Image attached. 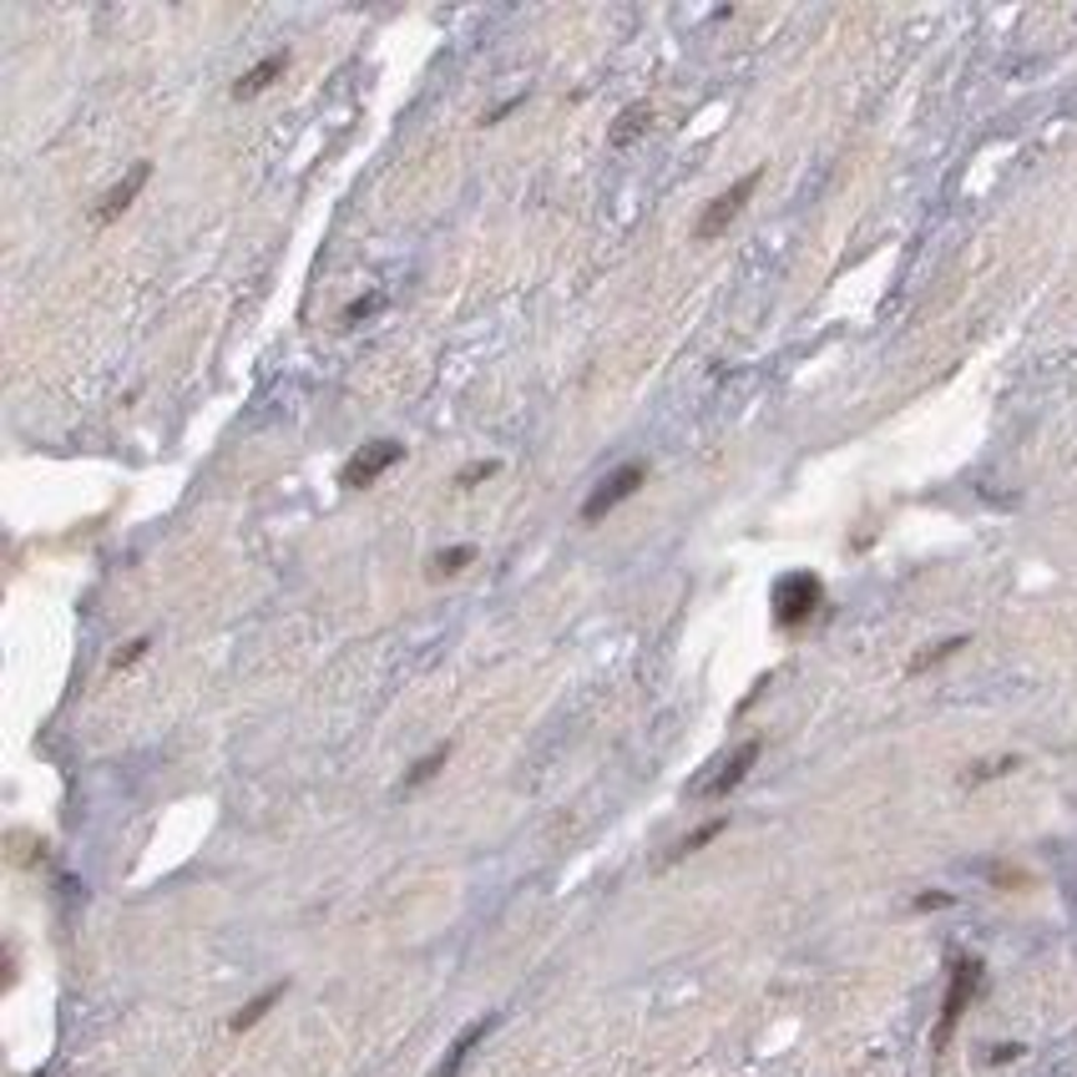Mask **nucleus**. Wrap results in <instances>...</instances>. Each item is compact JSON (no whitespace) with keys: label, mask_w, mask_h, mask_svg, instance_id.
<instances>
[{"label":"nucleus","mask_w":1077,"mask_h":1077,"mask_svg":"<svg viewBox=\"0 0 1077 1077\" xmlns=\"http://www.w3.org/2000/svg\"><path fill=\"white\" fill-rule=\"evenodd\" d=\"M724 825H728V820H708V825H698V830H693L688 840H683L678 850H673L668 860H683V855H693V850H704L708 840H718V835H724Z\"/></svg>","instance_id":"14"},{"label":"nucleus","mask_w":1077,"mask_h":1077,"mask_svg":"<svg viewBox=\"0 0 1077 1077\" xmlns=\"http://www.w3.org/2000/svg\"><path fill=\"white\" fill-rule=\"evenodd\" d=\"M496 471H501V461H471L466 471H456V486H461V491H471L476 481H491Z\"/></svg>","instance_id":"17"},{"label":"nucleus","mask_w":1077,"mask_h":1077,"mask_svg":"<svg viewBox=\"0 0 1077 1077\" xmlns=\"http://www.w3.org/2000/svg\"><path fill=\"white\" fill-rule=\"evenodd\" d=\"M961 648H967V638H946V643H936V648L916 653V658H911V673L936 668V663H946V658H951V653H961Z\"/></svg>","instance_id":"13"},{"label":"nucleus","mask_w":1077,"mask_h":1077,"mask_svg":"<svg viewBox=\"0 0 1077 1077\" xmlns=\"http://www.w3.org/2000/svg\"><path fill=\"white\" fill-rule=\"evenodd\" d=\"M754 764H758V738H748V744H738L734 754H728L724 764L708 774V780L693 784V794H698V800H724V794H734L738 784L748 780V770H754Z\"/></svg>","instance_id":"6"},{"label":"nucleus","mask_w":1077,"mask_h":1077,"mask_svg":"<svg viewBox=\"0 0 1077 1077\" xmlns=\"http://www.w3.org/2000/svg\"><path fill=\"white\" fill-rule=\"evenodd\" d=\"M758 183H764V173H758V167H754V173H744L734 187H728V193H718V198L704 208V218H698V228H693V238H698V243L718 238V233H724L728 223H734L738 213H744V203L754 198V187H758Z\"/></svg>","instance_id":"3"},{"label":"nucleus","mask_w":1077,"mask_h":1077,"mask_svg":"<svg viewBox=\"0 0 1077 1077\" xmlns=\"http://www.w3.org/2000/svg\"><path fill=\"white\" fill-rule=\"evenodd\" d=\"M981 987V961L977 957H961L957 971H951V987H946V1001H941V1022H936V1047H946V1037L957 1032L961 1022V1011H967V1001L977 997Z\"/></svg>","instance_id":"4"},{"label":"nucleus","mask_w":1077,"mask_h":1077,"mask_svg":"<svg viewBox=\"0 0 1077 1077\" xmlns=\"http://www.w3.org/2000/svg\"><path fill=\"white\" fill-rule=\"evenodd\" d=\"M147 648H153V638H133V643H127V648H121L117 653V658H111V668H133V663H143L147 658Z\"/></svg>","instance_id":"18"},{"label":"nucleus","mask_w":1077,"mask_h":1077,"mask_svg":"<svg viewBox=\"0 0 1077 1077\" xmlns=\"http://www.w3.org/2000/svg\"><path fill=\"white\" fill-rule=\"evenodd\" d=\"M380 309H385V294H360V298L344 304L340 324H360V320H370V314H380Z\"/></svg>","instance_id":"15"},{"label":"nucleus","mask_w":1077,"mask_h":1077,"mask_svg":"<svg viewBox=\"0 0 1077 1077\" xmlns=\"http://www.w3.org/2000/svg\"><path fill=\"white\" fill-rule=\"evenodd\" d=\"M476 561V547H451V551H440L435 557V577H456V572H466Z\"/></svg>","instance_id":"16"},{"label":"nucleus","mask_w":1077,"mask_h":1077,"mask_svg":"<svg viewBox=\"0 0 1077 1077\" xmlns=\"http://www.w3.org/2000/svg\"><path fill=\"white\" fill-rule=\"evenodd\" d=\"M147 177H153V163H137L133 173L121 177V183H111L107 193H101V203H97V208H91V223H97V228H107V223H117L121 213L133 208V198H137V193H143V187H147Z\"/></svg>","instance_id":"7"},{"label":"nucleus","mask_w":1077,"mask_h":1077,"mask_svg":"<svg viewBox=\"0 0 1077 1077\" xmlns=\"http://www.w3.org/2000/svg\"><path fill=\"white\" fill-rule=\"evenodd\" d=\"M400 461H405V446H400V440H370V446H360V451L344 461L340 486L344 491H364V486H374L385 471H395Z\"/></svg>","instance_id":"2"},{"label":"nucleus","mask_w":1077,"mask_h":1077,"mask_svg":"<svg viewBox=\"0 0 1077 1077\" xmlns=\"http://www.w3.org/2000/svg\"><path fill=\"white\" fill-rule=\"evenodd\" d=\"M491 1027H496V1017H476V1022L466 1027V1032L451 1042V1052H446V1057L435 1063V1073H430V1077H461V1067L471 1063V1052L481 1047V1037L491 1032Z\"/></svg>","instance_id":"8"},{"label":"nucleus","mask_w":1077,"mask_h":1077,"mask_svg":"<svg viewBox=\"0 0 1077 1077\" xmlns=\"http://www.w3.org/2000/svg\"><path fill=\"white\" fill-rule=\"evenodd\" d=\"M284 67H288V51H274V56H264L258 67L253 71H243L238 81H233V97L238 101H253V97H264L268 87H274L278 77H284Z\"/></svg>","instance_id":"9"},{"label":"nucleus","mask_w":1077,"mask_h":1077,"mask_svg":"<svg viewBox=\"0 0 1077 1077\" xmlns=\"http://www.w3.org/2000/svg\"><path fill=\"white\" fill-rule=\"evenodd\" d=\"M278 997H284V987H268V991H258V997H253V1001H248V1007H243V1011H238V1017H233V1022H228V1027H233V1032H248V1027H253V1022H258V1017H264V1011H268V1007H274V1001H278Z\"/></svg>","instance_id":"12"},{"label":"nucleus","mask_w":1077,"mask_h":1077,"mask_svg":"<svg viewBox=\"0 0 1077 1077\" xmlns=\"http://www.w3.org/2000/svg\"><path fill=\"white\" fill-rule=\"evenodd\" d=\"M648 121H653V111L643 107V101H633V107H623V117H617V127H613L607 143H613V147H633V137H638Z\"/></svg>","instance_id":"10"},{"label":"nucleus","mask_w":1077,"mask_h":1077,"mask_svg":"<svg viewBox=\"0 0 1077 1077\" xmlns=\"http://www.w3.org/2000/svg\"><path fill=\"white\" fill-rule=\"evenodd\" d=\"M446 758H451V744H440V748H430V754L425 758H420V764H415V770H410L405 774V784H400V790H420V784H425V780H435V774L440 770H446Z\"/></svg>","instance_id":"11"},{"label":"nucleus","mask_w":1077,"mask_h":1077,"mask_svg":"<svg viewBox=\"0 0 1077 1077\" xmlns=\"http://www.w3.org/2000/svg\"><path fill=\"white\" fill-rule=\"evenodd\" d=\"M825 603V582L814 572H784L770 593V607H774V623L780 627H800L810 623V613Z\"/></svg>","instance_id":"1"},{"label":"nucleus","mask_w":1077,"mask_h":1077,"mask_svg":"<svg viewBox=\"0 0 1077 1077\" xmlns=\"http://www.w3.org/2000/svg\"><path fill=\"white\" fill-rule=\"evenodd\" d=\"M648 481V471H643L638 461H627V466H617L613 476H607L603 486H597L593 496L582 501V521H603L607 511H617V506L627 501V496H638V486Z\"/></svg>","instance_id":"5"},{"label":"nucleus","mask_w":1077,"mask_h":1077,"mask_svg":"<svg viewBox=\"0 0 1077 1077\" xmlns=\"http://www.w3.org/2000/svg\"><path fill=\"white\" fill-rule=\"evenodd\" d=\"M1011 1057H1022V1047L1011 1042V1047H991V1063H1011Z\"/></svg>","instance_id":"20"},{"label":"nucleus","mask_w":1077,"mask_h":1077,"mask_svg":"<svg viewBox=\"0 0 1077 1077\" xmlns=\"http://www.w3.org/2000/svg\"><path fill=\"white\" fill-rule=\"evenodd\" d=\"M941 905H951V895H941V891L916 895V911H941Z\"/></svg>","instance_id":"19"}]
</instances>
